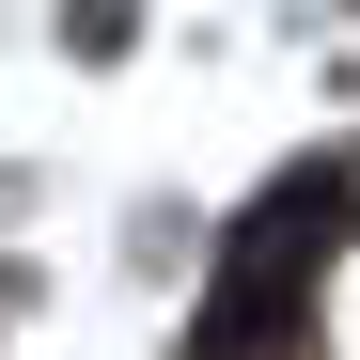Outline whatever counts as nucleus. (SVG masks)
Here are the masks:
<instances>
[{
    "label": "nucleus",
    "mask_w": 360,
    "mask_h": 360,
    "mask_svg": "<svg viewBox=\"0 0 360 360\" xmlns=\"http://www.w3.org/2000/svg\"><path fill=\"white\" fill-rule=\"evenodd\" d=\"M0 297H16V282H0Z\"/></svg>",
    "instance_id": "nucleus-1"
}]
</instances>
